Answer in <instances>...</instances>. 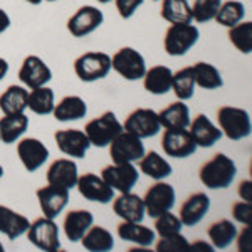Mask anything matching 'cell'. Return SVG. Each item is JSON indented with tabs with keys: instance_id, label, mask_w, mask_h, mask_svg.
<instances>
[{
	"instance_id": "obj_1",
	"label": "cell",
	"mask_w": 252,
	"mask_h": 252,
	"mask_svg": "<svg viewBox=\"0 0 252 252\" xmlns=\"http://www.w3.org/2000/svg\"><path fill=\"white\" fill-rule=\"evenodd\" d=\"M235 175H237V166L232 158H229L225 153H217L207 163L202 165L198 178L207 189L222 190L232 185Z\"/></svg>"
},
{
	"instance_id": "obj_2",
	"label": "cell",
	"mask_w": 252,
	"mask_h": 252,
	"mask_svg": "<svg viewBox=\"0 0 252 252\" xmlns=\"http://www.w3.org/2000/svg\"><path fill=\"white\" fill-rule=\"evenodd\" d=\"M200 37V31L190 24H172L166 29L163 37V47L165 52L172 58L178 56H185L187 52L198 42Z\"/></svg>"
},
{
	"instance_id": "obj_3",
	"label": "cell",
	"mask_w": 252,
	"mask_h": 252,
	"mask_svg": "<svg viewBox=\"0 0 252 252\" xmlns=\"http://www.w3.org/2000/svg\"><path fill=\"white\" fill-rule=\"evenodd\" d=\"M219 126L222 135L232 141H241L251 135V116L246 109L235 106H222L217 111Z\"/></svg>"
},
{
	"instance_id": "obj_4",
	"label": "cell",
	"mask_w": 252,
	"mask_h": 252,
	"mask_svg": "<svg viewBox=\"0 0 252 252\" xmlns=\"http://www.w3.org/2000/svg\"><path fill=\"white\" fill-rule=\"evenodd\" d=\"M111 71V56L106 52L89 51L74 61V72L83 83H94L106 78Z\"/></svg>"
},
{
	"instance_id": "obj_5",
	"label": "cell",
	"mask_w": 252,
	"mask_h": 252,
	"mask_svg": "<svg viewBox=\"0 0 252 252\" xmlns=\"http://www.w3.org/2000/svg\"><path fill=\"white\" fill-rule=\"evenodd\" d=\"M121 131H123V125L118 121L113 111H106L101 116L91 120L84 128V133L89 138V143H91V146H96V148L108 146Z\"/></svg>"
},
{
	"instance_id": "obj_6",
	"label": "cell",
	"mask_w": 252,
	"mask_h": 252,
	"mask_svg": "<svg viewBox=\"0 0 252 252\" xmlns=\"http://www.w3.org/2000/svg\"><path fill=\"white\" fill-rule=\"evenodd\" d=\"M26 235L31 244H34L37 249L44 252H58L61 249L59 227L54 222V219H49V217L35 219L34 222H31Z\"/></svg>"
},
{
	"instance_id": "obj_7",
	"label": "cell",
	"mask_w": 252,
	"mask_h": 252,
	"mask_svg": "<svg viewBox=\"0 0 252 252\" xmlns=\"http://www.w3.org/2000/svg\"><path fill=\"white\" fill-rule=\"evenodd\" d=\"M143 155V140L125 129L109 143V157L113 163H135Z\"/></svg>"
},
{
	"instance_id": "obj_8",
	"label": "cell",
	"mask_w": 252,
	"mask_h": 252,
	"mask_svg": "<svg viewBox=\"0 0 252 252\" xmlns=\"http://www.w3.org/2000/svg\"><path fill=\"white\" fill-rule=\"evenodd\" d=\"M111 69H115L126 81H138L145 76V58L133 47H121L111 58Z\"/></svg>"
},
{
	"instance_id": "obj_9",
	"label": "cell",
	"mask_w": 252,
	"mask_h": 252,
	"mask_svg": "<svg viewBox=\"0 0 252 252\" xmlns=\"http://www.w3.org/2000/svg\"><path fill=\"white\" fill-rule=\"evenodd\" d=\"M101 178L120 193L131 192L140 180V172L133 163H113L101 170Z\"/></svg>"
},
{
	"instance_id": "obj_10",
	"label": "cell",
	"mask_w": 252,
	"mask_h": 252,
	"mask_svg": "<svg viewBox=\"0 0 252 252\" xmlns=\"http://www.w3.org/2000/svg\"><path fill=\"white\" fill-rule=\"evenodd\" d=\"M123 129L128 133H133L141 140L157 136L161 129L158 113L150 108H138L133 113H129L128 118L125 120Z\"/></svg>"
},
{
	"instance_id": "obj_11",
	"label": "cell",
	"mask_w": 252,
	"mask_h": 252,
	"mask_svg": "<svg viewBox=\"0 0 252 252\" xmlns=\"http://www.w3.org/2000/svg\"><path fill=\"white\" fill-rule=\"evenodd\" d=\"M145 212L152 219H157L158 215L173 209L175 205V189L166 182L157 180L155 185H152L146 190L143 197Z\"/></svg>"
},
{
	"instance_id": "obj_12",
	"label": "cell",
	"mask_w": 252,
	"mask_h": 252,
	"mask_svg": "<svg viewBox=\"0 0 252 252\" xmlns=\"http://www.w3.org/2000/svg\"><path fill=\"white\" fill-rule=\"evenodd\" d=\"M161 148L165 155L172 158H189L197 152L198 146L189 133V128H175L165 129L161 136Z\"/></svg>"
},
{
	"instance_id": "obj_13",
	"label": "cell",
	"mask_w": 252,
	"mask_h": 252,
	"mask_svg": "<svg viewBox=\"0 0 252 252\" xmlns=\"http://www.w3.org/2000/svg\"><path fill=\"white\" fill-rule=\"evenodd\" d=\"M104 20V15L94 5L79 7L67 20V31L71 32L72 37H86L93 34L97 27H101Z\"/></svg>"
},
{
	"instance_id": "obj_14",
	"label": "cell",
	"mask_w": 252,
	"mask_h": 252,
	"mask_svg": "<svg viewBox=\"0 0 252 252\" xmlns=\"http://www.w3.org/2000/svg\"><path fill=\"white\" fill-rule=\"evenodd\" d=\"M78 187L79 193L86 200L96 202V204H109L115 198V190L109 187L106 182L96 173H84L78 177Z\"/></svg>"
},
{
	"instance_id": "obj_15",
	"label": "cell",
	"mask_w": 252,
	"mask_h": 252,
	"mask_svg": "<svg viewBox=\"0 0 252 252\" xmlns=\"http://www.w3.org/2000/svg\"><path fill=\"white\" fill-rule=\"evenodd\" d=\"M19 79L29 89L40 88L52 79V71L39 56H27L19 69Z\"/></svg>"
},
{
	"instance_id": "obj_16",
	"label": "cell",
	"mask_w": 252,
	"mask_h": 252,
	"mask_svg": "<svg viewBox=\"0 0 252 252\" xmlns=\"http://www.w3.org/2000/svg\"><path fill=\"white\" fill-rule=\"evenodd\" d=\"M35 195H37V200L44 217L49 219L59 217L61 212L69 204V190L61 189V187H54V185L40 187L37 192H35Z\"/></svg>"
},
{
	"instance_id": "obj_17",
	"label": "cell",
	"mask_w": 252,
	"mask_h": 252,
	"mask_svg": "<svg viewBox=\"0 0 252 252\" xmlns=\"http://www.w3.org/2000/svg\"><path fill=\"white\" fill-rule=\"evenodd\" d=\"M54 140L58 148L69 158H84L91 148L89 138L81 129H58Z\"/></svg>"
},
{
	"instance_id": "obj_18",
	"label": "cell",
	"mask_w": 252,
	"mask_h": 252,
	"mask_svg": "<svg viewBox=\"0 0 252 252\" xmlns=\"http://www.w3.org/2000/svg\"><path fill=\"white\" fill-rule=\"evenodd\" d=\"M17 155L27 172H35L47 161L49 150L37 138H24L17 143Z\"/></svg>"
},
{
	"instance_id": "obj_19",
	"label": "cell",
	"mask_w": 252,
	"mask_h": 252,
	"mask_svg": "<svg viewBox=\"0 0 252 252\" xmlns=\"http://www.w3.org/2000/svg\"><path fill=\"white\" fill-rule=\"evenodd\" d=\"M78 165L69 158H59L47 168V184L61 189H74L78 184Z\"/></svg>"
},
{
	"instance_id": "obj_20",
	"label": "cell",
	"mask_w": 252,
	"mask_h": 252,
	"mask_svg": "<svg viewBox=\"0 0 252 252\" xmlns=\"http://www.w3.org/2000/svg\"><path fill=\"white\" fill-rule=\"evenodd\" d=\"M113 212L126 222H143L146 215L143 197L131 192L121 193L113 198Z\"/></svg>"
},
{
	"instance_id": "obj_21",
	"label": "cell",
	"mask_w": 252,
	"mask_h": 252,
	"mask_svg": "<svg viewBox=\"0 0 252 252\" xmlns=\"http://www.w3.org/2000/svg\"><path fill=\"white\" fill-rule=\"evenodd\" d=\"M210 210V198L204 192H195L180 207V220L187 227H193L198 222L204 220V217Z\"/></svg>"
},
{
	"instance_id": "obj_22",
	"label": "cell",
	"mask_w": 252,
	"mask_h": 252,
	"mask_svg": "<svg viewBox=\"0 0 252 252\" xmlns=\"http://www.w3.org/2000/svg\"><path fill=\"white\" fill-rule=\"evenodd\" d=\"M189 133L192 135L195 145L202 148H210L222 138V131L205 115H197L189 125Z\"/></svg>"
},
{
	"instance_id": "obj_23",
	"label": "cell",
	"mask_w": 252,
	"mask_h": 252,
	"mask_svg": "<svg viewBox=\"0 0 252 252\" xmlns=\"http://www.w3.org/2000/svg\"><path fill=\"white\" fill-rule=\"evenodd\" d=\"M93 223H94V217H93V214L89 212V210L76 209V210L67 212V215L64 217L63 229L69 241L79 242Z\"/></svg>"
},
{
	"instance_id": "obj_24",
	"label": "cell",
	"mask_w": 252,
	"mask_h": 252,
	"mask_svg": "<svg viewBox=\"0 0 252 252\" xmlns=\"http://www.w3.org/2000/svg\"><path fill=\"white\" fill-rule=\"evenodd\" d=\"M31 222L26 215L15 212L10 207L0 205V232L10 241H15L29 229Z\"/></svg>"
},
{
	"instance_id": "obj_25",
	"label": "cell",
	"mask_w": 252,
	"mask_h": 252,
	"mask_svg": "<svg viewBox=\"0 0 252 252\" xmlns=\"http://www.w3.org/2000/svg\"><path fill=\"white\" fill-rule=\"evenodd\" d=\"M141 79H143L146 91L155 96H163L168 91H172L173 71L166 66H153L152 69H146Z\"/></svg>"
},
{
	"instance_id": "obj_26",
	"label": "cell",
	"mask_w": 252,
	"mask_h": 252,
	"mask_svg": "<svg viewBox=\"0 0 252 252\" xmlns=\"http://www.w3.org/2000/svg\"><path fill=\"white\" fill-rule=\"evenodd\" d=\"M118 235L126 242H133L138 247H150L155 244L157 232L146 225H141V222H126L123 220L118 225Z\"/></svg>"
},
{
	"instance_id": "obj_27",
	"label": "cell",
	"mask_w": 252,
	"mask_h": 252,
	"mask_svg": "<svg viewBox=\"0 0 252 252\" xmlns=\"http://www.w3.org/2000/svg\"><path fill=\"white\" fill-rule=\"evenodd\" d=\"M161 128L165 129H175V128H189L190 125V109L184 101H175L168 106L158 113Z\"/></svg>"
},
{
	"instance_id": "obj_28",
	"label": "cell",
	"mask_w": 252,
	"mask_h": 252,
	"mask_svg": "<svg viewBox=\"0 0 252 252\" xmlns=\"http://www.w3.org/2000/svg\"><path fill=\"white\" fill-rule=\"evenodd\" d=\"M52 115L61 123L66 121H78L81 118L88 115V104L83 97L79 96H66L59 101L58 104H54Z\"/></svg>"
},
{
	"instance_id": "obj_29",
	"label": "cell",
	"mask_w": 252,
	"mask_h": 252,
	"mask_svg": "<svg viewBox=\"0 0 252 252\" xmlns=\"http://www.w3.org/2000/svg\"><path fill=\"white\" fill-rule=\"evenodd\" d=\"M29 128V118L24 113L17 115H3L0 120V141L5 145L15 143Z\"/></svg>"
},
{
	"instance_id": "obj_30",
	"label": "cell",
	"mask_w": 252,
	"mask_h": 252,
	"mask_svg": "<svg viewBox=\"0 0 252 252\" xmlns=\"http://www.w3.org/2000/svg\"><path fill=\"white\" fill-rule=\"evenodd\" d=\"M27 96L29 91L24 86L12 84L0 94V109L3 115H17L27 109Z\"/></svg>"
},
{
	"instance_id": "obj_31",
	"label": "cell",
	"mask_w": 252,
	"mask_h": 252,
	"mask_svg": "<svg viewBox=\"0 0 252 252\" xmlns=\"http://www.w3.org/2000/svg\"><path fill=\"white\" fill-rule=\"evenodd\" d=\"M140 172L153 180H165L173 172L172 165L165 160L158 152H148L140 158Z\"/></svg>"
},
{
	"instance_id": "obj_32",
	"label": "cell",
	"mask_w": 252,
	"mask_h": 252,
	"mask_svg": "<svg viewBox=\"0 0 252 252\" xmlns=\"http://www.w3.org/2000/svg\"><path fill=\"white\" fill-rule=\"evenodd\" d=\"M83 247L89 252H108L115 247V239L108 229L101 225H91L81 239Z\"/></svg>"
},
{
	"instance_id": "obj_33",
	"label": "cell",
	"mask_w": 252,
	"mask_h": 252,
	"mask_svg": "<svg viewBox=\"0 0 252 252\" xmlns=\"http://www.w3.org/2000/svg\"><path fill=\"white\" fill-rule=\"evenodd\" d=\"M195 86L207 89V91H214L223 86L222 74L214 64L210 63H195L192 66Z\"/></svg>"
},
{
	"instance_id": "obj_34",
	"label": "cell",
	"mask_w": 252,
	"mask_h": 252,
	"mask_svg": "<svg viewBox=\"0 0 252 252\" xmlns=\"http://www.w3.org/2000/svg\"><path fill=\"white\" fill-rule=\"evenodd\" d=\"M237 234V227L234 225V222L227 220V219L214 222L207 229V235H209L214 249H225V247H229L235 241Z\"/></svg>"
},
{
	"instance_id": "obj_35",
	"label": "cell",
	"mask_w": 252,
	"mask_h": 252,
	"mask_svg": "<svg viewBox=\"0 0 252 252\" xmlns=\"http://www.w3.org/2000/svg\"><path fill=\"white\" fill-rule=\"evenodd\" d=\"M54 91L47 86H40V88H34L29 91V96H27V108L31 109L32 113L39 116H47L52 115V109H54Z\"/></svg>"
},
{
	"instance_id": "obj_36",
	"label": "cell",
	"mask_w": 252,
	"mask_h": 252,
	"mask_svg": "<svg viewBox=\"0 0 252 252\" xmlns=\"http://www.w3.org/2000/svg\"><path fill=\"white\" fill-rule=\"evenodd\" d=\"M161 19L170 24H190L192 10L189 0H161Z\"/></svg>"
},
{
	"instance_id": "obj_37",
	"label": "cell",
	"mask_w": 252,
	"mask_h": 252,
	"mask_svg": "<svg viewBox=\"0 0 252 252\" xmlns=\"http://www.w3.org/2000/svg\"><path fill=\"white\" fill-rule=\"evenodd\" d=\"M172 91L175 93V96H177L180 101L192 99L195 94V78H193L192 66L184 67V69H180V71L173 72Z\"/></svg>"
},
{
	"instance_id": "obj_38",
	"label": "cell",
	"mask_w": 252,
	"mask_h": 252,
	"mask_svg": "<svg viewBox=\"0 0 252 252\" xmlns=\"http://www.w3.org/2000/svg\"><path fill=\"white\" fill-rule=\"evenodd\" d=\"M244 17H246V7H244V3L237 2V0H229V2L222 3L214 20H217V24L230 29V27L237 26L239 22H242Z\"/></svg>"
},
{
	"instance_id": "obj_39",
	"label": "cell",
	"mask_w": 252,
	"mask_h": 252,
	"mask_svg": "<svg viewBox=\"0 0 252 252\" xmlns=\"http://www.w3.org/2000/svg\"><path fill=\"white\" fill-rule=\"evenodd\" d=\"M229 40L230 44L242 54H251L252 52V22H239L237 26L229 29Z\"/></svg>"
},
{
	"instance_id": "obj_40",
	"label": "cell",
	"mask_w": 252,
	"mask_h": 252,
	"mask_svg": "<svg viewBox=\"0 0 252 252\" xmlns=\"http://www.w3.org/2000/svg\"><path fill=\"white\" fill-rule=\"evenodd\" d=\"M222 5V0H193V5L190 7L192 10V20L198 24H205L215 19L219 9Z\"/></svg>"
},
{
	"instance_id": "obj_41",
	"label": "cell",
	"mask_w": 252,
	"mask_h": 252,
	"mask_svg": "<svg viewBox=\"0 0 252 252\" xmlns=\"http://www.w3.org/2000/svg\"><path fill=\"white\" fill-rule=\"evenodd\" d=\"M182 227H184V223H182L180 217L172 214L170 210L158 215L155 219V232L160 235V237H166V235L182 232Z\"/></svg>"
},
{
	"instance_id": "obj_42",
	"label": "cell",
	"mask_w": 252,
	"mask_h": 252,
	"mask_svg": "<svg viewBox=\"0 0 252 252\" xmlns=\"http://www.w3.org/2000/svg\"><path fill=\"white\" fill-rule=\"evenodd\" d=\"M155 249L158 252H177V251H187L190 249V242L182 235V232L173 234V235H166L161 237L157 242Z\"/></svg>"
},
{
	"instance_id": "obj_43",
	"label": "cell",
	"mask_w": 252,
	"mask_h": 252,
	"mask_svg": "<svg viewBox=\"0 0 252 252\" xmlns=\"http://www.w3.org/2000/svg\"><path fill=\"white\" fill-rule=\"evenodd\" d=\"M232 217L235 222L242 225H251L252 223V204L251 202H235L232 205Z\"/></svg>"
},
{
	"instance_id": "obj_44",
	"label": "cell",
	"mask_w": 252,
	"mask_h": 252,
	"mask_svg": "<svg viewBox=\"0 0 252 252\" xmlns=\"http://www.w3.org/2000/svg\"><path fill=\"white\" fill-rule=\"evenodd\" d=\"M116 10L121 19H131L136 10L145 3V0H115Z\"/></svg>"
},
{
	"instance_id": "obj_45",
	"label": "cell",
	"mask_w": 252,
	"mask_h": 252,
	"mask_svg": "<svg viewBox=\"0 0 252 252\" xmlns=\"http://www.w3.org/2000/svg\"><path fill=\"white\" fill-rule=\"evenodd\" d=\"M235 241H237V244H239V251H241V252H247L246 244H247V247L251 249V225H244L241 235H239V237H235Z\"/></svg>"
},
{
	"instance_id": "obj_46",
	"label": "cell",
	"mask_w": 252,
	"mask_h": 252,
	"mask_svg": "<svg viewBox=\"0 0 252 252\" xmlns=\"http://www.w3.org/2000/svg\"><path fill=\"white\" fill-rule=\"evenodd\" d=\"M239 195H241L242 200L252 202V182L251 180H242L239 185Z\"/></svg>"
},
{
	"instance_id": "obj_47",
	"label": "cell",
	"mask_w": 252,
	"mask_h": 252,
	"mask_svg": "<svg viewBox=\"0 0 252 252\" xmlns=\"http://www.w3.org/2000/svg\"><path fill=\"white\" fill-rule=\"evenodd\" d=\"M10 27V17L3 9H0V34H3Z\"/></svg>"
},
{
	"instance_id": "obj_48",
	"label": "cell",
	"mask_w": 252,
	"mask_h": 252,
	"mask_svg": "<svg viewBox=\"0 0 252 252\" xmlns=\"http://www.w3.org/2000/svg\"><path fill=\"white\" fill-rule=\"evenodd\" d=\"M190 249H204V251L212 252L214 251V246H210V244H207V242H202V241H197V242L190 244Z\"/></svg>"
},
{
	"instance_id": "obj_49",
	"label": "cell",
	"mask_w": 252,
	"mask_h": 252,
	"mask_svg": "<svg viewBox=\"0 0 252 252\" xmlns=\"http://www.w3.org/2000/svg\"><path fill=\"white\" fill-rule=\"evenodd\" d=\"M7 72H9V63H7L5 59L0 58V81L7 76Z\"/></svg>"
},
{
	"instance_id": "obj_50",
	"label": "cell",
	"mask_w": 252,
	"mask_h": 252,
	"mask_svg": "<svg viewBox=\"0 0 252 252\" xmlns=\"http://www.w3.org/2000/svg\"><path fill=\"white\" fill-rule=\"evenodd\" d=\"M27 3H31V5H39V3H42V0H26Z\"/></svg>"
},
{
	"instance_id": "obj_51",
	"label": "cell",
	"mask_w": 252,
	"mask_h": 252,
	"mask_svg": "<svg viewBox=\"0 0 252 252\" xmlns=\"http://www.w3.org/2000/svg\"><path fill=\"white\" fill-rule=\"evenodd\" d=\"M99 3H109V2H113V0H97Z\"/></svg>"
},
{
	"instance_id": "obj_52",
	"label": "cell",
	"mask_w": 252,
	"mask_h": 252,
	"mask_svg": "<svg viewBox=\"0 0 252 252\" xmlns=\"http://www.w3.org/2000/svg\"><path fill=\"white\" fill-rule=\"evenodd\" d=\"M2 177H3V166L0 165V178H2Z\"/></svg>"
},
{
	"instance_id": "obj_53",
	"label": "cell",
	"mask_w": 252,
	"mask_h": 252,
	"mask_svg": "<svg viewBox=\"0 0 252 252\" xmlns=\"http://www.w3.org/2000/svg\"><path fill=\"white\" fill-rule=\"evenodd\" d=\"M0 252H3V244L0 242Z\"/></svg>"
},
{
	"instance_id": "obj_54",
	"label": "cell",
	"mask_w": 252,
	"mask_h": 252,
	"mask_svg": "<svg viewBox=\"0 0 252 252\" xmlns=\"http://www.w3.org/2000/svg\"><path fill=\"white\" fill-rule=\"evenodd\" d=\"M47 2H58V0H47Z\"/></svg>"
},
{
	"instance_id": "obj_55",
	"label": "cell",
	"mask_w": 252,
	"mask_h": 252,
	"mask_svg": "<svg viewBox=\"0 0 252 252\" xmlns=\"http://www.w3.org/2000/svg\"><path fill=\"white\" fill-rule=\"evenodd\" d=\"M155 2H161V0H155Z\"/></svg>"
}]
</instances>
